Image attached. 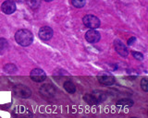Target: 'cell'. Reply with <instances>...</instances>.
I'll use <instances>...</instances> for the list:
<instances>
[{
  "label": "cell",
  "instance_id": "obj_1",
  "mask_svg": "<svg viewBox=\"0 0 148 118\" xmlns=\"http://www.w3.org/2000/svg\"><path fill=\"white\" fill-rule=\"evenodd\" d=\"M15 40L21 46H29L34 41V35L29 30H18L15 33Z\"/></svg>",
  "mask_w": 148,
  "mask_h": 118
},
{
  "label": "cell",
  "instance_id": "obj_2",
  "mask_svg": "<svg viewBox=\"0 0 148 118\" xmlns=\"http://www.w3.org/2000/svg\"><path fill=\"white\" fill-rule=\"evenodd\" d=\"M13 92L18 98L22 99H28L31 97L32 90L29 87H27L25 85H17L13 88Z\"/></svg>",
  "mask_w": 148,
  "mask_h": 118
},
{
  "label": "cell",
  "instance_id": "obj_3",
  "mask_svg": "<svg viewBox=\"0 0 148 118\" xmlns=\"http://www.w3.org/2000/svg\"><path fill=\"white\" fill-rule=\"evenodd\" d=\"M82 22L87 28L95 30L100 26V20L94 15H85L82 19Z\"/></svg>",
  "mask_w": 148,
  "mask_h": 118
},
{
  "label": "cell",
  "instance_id": "obj_4",
  "mask_svg": "<svg viewBox=\"0 0 148 118\" xmlns=\"http://www.w3.org/2000/svg\"><path fill=\"white\" fill-rule=\"evenodd\" d=\"M40 94L45 99L52 98L56 94V88L51 84H45L40 88Z\"/></svg>",
  "mask_w": 148,
  "mask_h": 118
},
{
  "label": "cell",
  "instance_id": "obj_5",
  "mask_svg": "<svg viewBox=\"0 0 148 118\" xmlns=\"http://www.w3.org/2000/svg\"><path fill=\"white\" fill-rule=\"evenodd\" d=\"M31 79L35 82H42L46 79L45 72L41 68H34L31 72Z\"/></svg>",
  "mask_w": 148,
  "mask_h": 118
},
{
  "label": "cell",
  "instance_id": "obj_6",
  "mask_svg": "<svg viewBox=\"0 0 148 118\" xmlns=\"http://www.w3.org/2000/svg\"><path fill=\"white\" fill-rule=\"evenodd\" d=\"M114 47H115V50L117 51V53L119 54V56H121L123 57L128 56V54H129L128 49L126 47V45H125L120 40H119V39L115 40V42H114Z\"/></svg>",
  "mask_w": 148,
  "mask_h": 118
},
{
  "label": "cell",
  "instance_id": "obj_7",
  "mask_svg": "<svg viewBox=\"0 0 148 118\" xmlns=\"http://www.w3.org/2000/svg\"><path fill=\"white\" fill-rule=\"evenodd\" d=\"M14 116L15 118H32V113L29 109L20 106L14 112Z\"/></svg>",
  "mask_w": 148,
  "mask_h": 118
},
{
  "label": "cell",
  "instance_id": "obj_8",
  "mask_svg": "<svg viewBox=\"0 0 148 118\" xmlns=\"http://www.w3.org/2000/svg\"><path fill=\"white\" fill-rule=\"evenodd\" d=\"M101 38V35L95 30H89L85 33V39L90 43H96Z\"/></svg>",
  "mask_w": 148,
  "mask_h": 118
},
{
  "label": "cell",
  "instance_id": "obj_9",
  "mask_svg": "<svg viewBox=\"0 0 148 118\" xmlns=\"http://www.w3.org/2000/svg\"><path fill=\"white\" fill-rule=\"evenodd\" d=\"M53 30L48 26L42 27L39 30V37L43 41H48L53 37Z\"/></svg>",
  "mask_w": 148,
  "mask_h": 118
},
{
  "label": "cell",
  "instance_id": "obj_10",
  "mask_svg": "<svg viewBox=\"0 0 148 118\" xmlns=\"http://www.w3.org/2000/svg\"><path fill=\"white\" fill-rule=\"evenodd\" d=\"M1 9L5 14H12L16 10V4L12 0H7L2 4Z\"/></svg>",
  "mask_w": 148,
  "mask_h": 118
},
{
  "label": "cell",
  "instance_id": "obj_11",
  "mask_svg": "<svg viewBox=\"0 0 148 118\" xmlns=\"http://www.w3.org/2000/svg\"><path fill=\"white\" fill-rule=\"evenodd\" d=\"M98 80L100 84L105 85V86H111L115 83V78L111 75H103V76H99L98 77Z\"/></svg>",
  "mask_w": 148,
  "mask_h": 118
},
{
  "label": "cell",
  "instance_id": "obj_12",
  "mask_svg": "<svg viewBox=\"0 0 148 118\" xmlns=\"http://www.w3.org/2000/svg\"><path fill=\"white\" fill-rule=\"evenodd\" d=\"M83 99H84V101L89 103V104H92V105H95V104H98L100 103L99 101L97 100L95 94L94 92H92L90 94H85L84 97H83Z\"/></svg>",
  "mask_w": 148,
  "mask_h": 118
},
{
  "label": "cell",
  "instance_id": "obj_13",
  "mask_svg": "<svg viewBox=\"0 0 148 118\" xmlns=\"http://www.w3.org/2000/svg\"><path fill=\"white\" fill-rule=\"evenodd\" d=\"M63 87H64L65 90H66V92H69V93H74L76 92V86L71 80L66 81V82L64 83Z\"/></svg>",
  "mask_w": 148,
  "mask_h": 118
},
{
  "label": "cell",
  "instance_id": "obj_14",
  "mask_svg": "<svg viewBox=\"0 0 148 118\" xmlns=\"http://www.w3.org/2000/svg\"><path fill=\"white\" fill-rule=\"evenodd\" d=\"M133 101H132L131 99H121L118 101L117 102V105L118 106H120V107H132L133 106Z\"/></svg>",
  "mask_w": 148,
  "mask_h": 118
},
{
  "label": "cell",
  "instance_id": "obj_15",
  "mask_svg": "<svg viewBox=\"0 0 148 118\" xmlns=\"http://www.w3.org/2000/svg\"><path fill=\"white\" fill-rule=\"evenodd\" d=\"M4 71L6 72L7 74H10L13 75L15 74L16 72L18 71V68L15 65L13 64H8V65H5L4 66Z\"/></svg>",
  "mask_w": 148,
  "mask_h": 118
},
{
  "label": "cell",
  "instance_id": "obj_16",
  "mask_svg": "<svg viewBox=\"0 0 148 118\" xmlns=\"http://www.w3.org/2000/svg\"><path fill=\"white\" fill-rule=\"evenodd\" d=\"M8 48V43L6 39L1 38L0 39V54H4Z\"/></svg>",
  "mask_w": 148,
  "mask_h": 118
},
{
  "label": "cell",
  "instance_id": "obj_17",
  "mask_svg": "<svg viewBox=\"0 0 148 118\" xmlns=\"http://www.w3.org/2000/svg\"><path fill=\"white\" fill-rule=\"evenodd\" d=\"M27 5L29 6L32 9H35L37 8L41 4V0H26Z\"/></svg>",
  "mask_w": 148,
  "mask_h": 118
},
{
  "label": "cell",
  "instance_id": "obj_18",
  "mask_svg": "<svg viewBox=\"0 0 148 118\" xmlns=\"http://www.w3.org/2000/svg\"><path fill=\"white\" fill-rule=\"evenodd\" d=\"M71 2L72 4V6H74L75 7L81 8L83 7L86 3V0H71Z\"/></svg>",
  "mask_w": 148,
  "mask_h": 118
},
{
  "label": "cell",
  "instance_id": "obj_19",
  "mask_svg": "<svg viewBox=\"0 0 148 118\" xmlns=\"http://www.w3.org/2000/svg\"><path fill=\"white\" fill-rule=\"evenodd\" d=\"M141 88L145 90V92H147L148 90V79L147 78H143L141 80Z\"/></svg>",
  "mask_w": 148,
  "mask_h": 118
},
{
  "label": "cell",
  "instance_id": "obj_20",
  "mask_svg": "<svg viewBox=\"0 0 148 118\" xmlns=\"http://www.w3.org/2000/svg\"><path fill=\"white\" fill-rule=\"evenodd\" d=\"M132 56L134 58L137 59V60H141V61L143 60V54L139 52H132Z\"/></svg>",
  "mask_w": 148,
  "mask_h": 118
},
{
  "label": "cell",
  "instance_id": "obj_21",
  "mask_svg": "<svg viewBox=\"0 0 148 118\" xmlns=\"http://www.w3.org/2000/svg\"><path fill=\"white\" fill-rule=\"evenodd\" d=\"M135 41H136V38L135 37H131V38L128 40V43H128V45H132L133 43L135 42Z\"/></svg>",
  "mask_w": 148,
  "mask_h": 118
},
{
  "label": "cell",
  "instance_id": "obj_22",
  "mask_svg": "<svg viewBox=\"0 0 148 118\" xmlns=\"http://www.w3.org/2000/svg\"><path fill=\"white\" fill-rule=\"evenodd\" d=\"M45 1H46V2H50V1H52V0H45Z\"/></svg>",
  "mask_w": 148,
  "mask_h": 118
},
{
  "label": "cell",
  "instance_id": "obj_23",
  "mask_svg": "<svg viewBox=\"0 0 148 118\" xmlns=\"http://www.w3.org/2000/svg\"><path fill=\"white\" fill-rule=\"evenodd\" d=\"M130 118H136V117H130Z\"/></svg>",
  "mask_w": 148,
  "mask_h": 118
}]
</instances>
